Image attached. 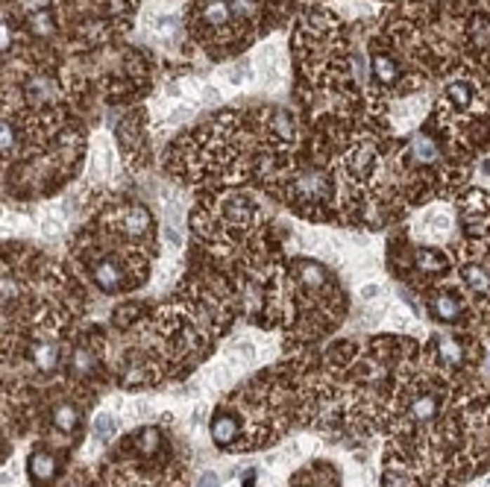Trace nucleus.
<instances>
[{"label":"nucleus","instance_id":"3","mask_svg":"<svg viewBox=\"0 0 490 487\" xmlns=\"http://www.w3.org/2000/svg\"><path fill=\"white\" fill-rule=\"evenodd\" d=\"M435 349H437V361H444V364H461L464 361V344L455 338H437Z\"/></svg>","mask_w":490,"mask_h":487},{"label":"nucleus","instance_id":"4","mask_svg":"<svg viewBox=\"0 0 490 487\" xmlns=\"http://www.w3.org/2000/svg\"><path fill=\"white\" fill-rule=\"evenodd\" d=\"M437 414V399L429 396V394H423L411 402V408H408V420L411 423H429V420Z\"/></svg>","mask_w":490,"mask_h":487},{"label":"nucleus","instance_id":"6","mask_svg":"<svg viewBox=\"0 0 490 487\" xmlns=\"http://www.w3.org/2000/svg\"><path fill=\"white\" fill-rule=\"evenodd\" d=\"M53 426H56L62 434L77 432V426H79V411L74 408V405H59V408L53 411Z\"/></svg>","mask_w":490,"mask_h":487},{"label":"nucleus","instance_id":"1","mask_svg":"<svg viewBox=\"0 0 490 487\" xmlns=\"http://www.w3.org/2000/svg\"><path fill=\"white\" fill-rule=\"evenodd\" d=\"M56 476V458H53V452H36V455L29 458V479L36 481V484H47Z\"/></svg>","mask_w":490,"mask_h":487},{"label":"nucleus","instance_id":"5","mask_svg":"<svg viewBox=\"0 0 490 487\" xmlns=\"http://www.w3.org/2000/svg\"><path fill=\"white\" fill-rule=\"evenodd\" d=\"M464 282H467V288L472 291V294H479V297H490V276H487V270H482V267H464Z\"/></svg>","mask_w":490,"mask_h":487},{"label":"nucleus","instance_id":"2","mask_svg":"<svg viewBox=\"0 0 490 487\" xmlns=\"http://www.w3.org/2000/svg\"><path fill=\"white\" fill-rule=\"evenodd\" d=\"M429 312H432L437 320L452 323V320H458V314H461V302L455 300L452 294H446V291H440V294H435V297H432V302H429Z\"/></svg>","mask_w":490,"mask_h":487},{"label":"nucleus","instance_id":"7","mask_svg":"<svg viewBox=\"0 0 490 487\" xmlns=\"http://www.w3.org/2000/svg\"><path fill=\"white\" fill-rule=\"evenodd\" d=\"M215 484H218V479L211 476V473H208V476H203V481H200V487H215Z\"/></svg>","mask_w":490,"mask_h":487}]
</instances>
